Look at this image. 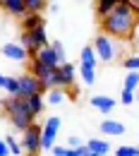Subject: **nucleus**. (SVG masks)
<instances>
[{
  "label": "nucleus",
  "instance_id": "obj_33",
  "mask_svg": "<svg viewBox=\"0 0 139 156\" xmlns=\"http://www.w3.org/2000/svg\"><path fill=\"white\" fill-rule=\"evenodd\" d=\"M120 2H127V5H130L134 12H139V0H120Z\"/></svg>",
  "mask_w": 139,
  "mask_h": 156
},
{
  "label": "nucleus",
  "instance_id": "obj_23",
  "mask_svg": "<svg viewBox=\"0 0 139 156\" xmlns=\"http://www.w3.org/2000/svg\"><path fill=\"white\" fill-rule=\"evenodd\" d=\"M65 91L60 89V87H55V89H48V96H46V101L50 103V106H60L62 101H65Z\"/></svg>",
  "mask_w": 139,
  "mask_h": 156
},
{
  "label": "nucleus",
  "instance_id": "obj_13",
  "mask_svg": "<svg viewBox=\"0 0 139 156\" xmlns=\"http://www.w3.org/2000/svg\"><path fill=\"white\" fill-rule=\"evenodd\" d=\"M0 7L5 12H10L12 17H24L26 15V7H24V0H2Z\"/></svg>",
  "mask_w": 139,
  "mask_h": 156
},
{
  "label": "nucleus",
  "instance_id": "obj_19",
  "mask_svg": "<svg viewBox=\"0 0 139 156\" xmlns=\"http://www.w3.org/2000/svg\"><path fill=\"white\" fill-rule=\"evenodd\" d=\"M41 24H46L43 22V17L41 15H24V22H22V27H24V31H34L36 27H41Z\"/></svg>",
  "mask_w": 139,
  "mask_h": 156
},
{
  "label": "nucleus",
  "instance_id": "obj_31",
  "mask_svg": "<svg viewBox=\"0 0 139 156\" xmlns=\"http://www.w3.org/2000/svg\"><path fill=\"white\" fill-rule=\"evenodd\" d=\"M67 147H70V149H79V147H84V142H82L79 137H70V139H67Z\"/></svg>",
  "mask_w": 139,
  "mask_h": 156
},
{
  "label": "nucleus",
  "instance_id": "obj_25",
  "mask_svg": "<svg viewBox=\"0 0 139 156\" xmlns=\"http://www.w3.org/2000/svg\"><path fill=\"white\" fill-rule=\"evenodd\" d=\"M79 75H82V82L86 84V87H91V84H96V70H91V67H79Z\"/></svg>",
  "mask_w": 139,
  "mask_h": 156
},
{
  "label": "nucleus",
  "instance_id": "obj_32",
  "mask_svg": "<svg viewBox=\"0 0 139 156\" xmlns=\"http://www.w3.org/2000/svg\"><path fill=\"white\" fill-rule=\"evenodd\" d=\"M0 156H12V151H10V147H7L5 139H0Z\"/></svg>",
  "mask_w": 139,
  "mask_h": 156
},
{
  "label": "nucleus",
  "instance_id": "obj_16",
  "mask_svg": "<svg viewBox=\"0 0 139 156\" xmlns=\"http://www.w3.org/2000/svg\"><path fill=\"white\" fill-rule=\"evenodd\" d=\"M86 149H89V151H94V154H108V151H110V142H108V139H89V142H86Z\"/></svg>",
  "mask_w": 139,
  "mask_h": 156
},
{
  "label": "nucleus",
  "instance_id": "obj_3",
  "mask_svg": "<svg viewBox=\"0 0 139 156\" xmlns=\"http://www.w3.org/2000/svg\"><path fill=\"white\" fill-rule=\"evenodd\" d=\"M29 72H31L34 77H39L48 89L60 87V72H58V67H50V65L41 62L39 58H31V60H29ZM60 89H62V87H60Z\"/></svg>",
  "mask_w": 139,
  "mask_h": 156
},
{
  "label": "nucleus",
  "instance_id": "obj_20",
  "mask_svg": "<svg viewBox=\"0 0 139 156\" xmlns=\"http://www.w3.org/2000/svg\"><path fill=\"white\" fill-rule=\"evenodd\" d=\"M24 7L29 15H41L48 7V0H24Z\"/></svg>",
  "mask_w": 139,
  "mask_h": 156
},
{
  "label": "nucleus",
  "instance_id": "obj_8",
  "mask_svg": "<svg viewBox=\"0 0 139 156\" xmlns=\"http://www.w3.org/2000/svg\"><path fill=\"white\" fill-rule=\"evenodd\" d=\"M94 53H96V58L101 60V62H108V60L115 58V43H113V39L110 36H106V34H99L96 39H94Z\"/></svg>",
  "mask_w": 139,
  "mask_h": 156
},
{
  "label": "nucleus",
  "instance_id": "obj_22",
  "mask_svg": "<svg viewBox=\"0 0 139 156\" xmlns=\"http://www.w3.org/2000/svg\"><path fill=\"white\" fill-rule=\"evenodd\" d=\"M2 89H5L10 96H17V94H19V77H10V75H5Z\"/></svg>",
  "mask_w": 139,
  "mask_h": 156
},
{
  "label": "nucleus",
  "instance_id": "obj_15",
  "mask_svg": "<svg viewBox=\"0 0 139 156\" xmlns=\"http://www.w3.org/2000/svg\"><path fill=\"white\" fill-rule=\"evenodd\" d=\"M53 156H86L89 154V149H86V144L79 147V149H70V147H62V144H55L53 149Z\"/></svg>",
  "mask_w": 139,
  "mask_h": 156
},
{
  "label": "nucleus",
  "instance_id": "obj_5",
  "mask_svg": "<svg viewBox=\"0 0 139 156\" xmlns=\"http://www.w3.org/2000/svg\"><path fill=\"white\" fill-rule=\"evenodd\" d=\"M41 135H43V127L39 122H31L24 132H22V151L26 156H39L43 149H41Z\"/></svg>",
  "mask_w": 139,
  "mask_h": 156
},
{
  "label": "nucleus",
  "instance_id": "obj_27",
  "mask_svg": "<svg viewBox=\"0 0 139 156\" xmlns=\"http://www.w3.org/2000/svg\"><path fill=\"white\" fill-rule=\"evenodd\" d=\"M5 142H7V147H10V151H12V156H19V154H24L22 151V142L17 139V137H5Z\"/></svg>",
  "mask_w": 139,
  "mask_h": 156
},
{
  "label": "nucleus",
  "instance_id": "obj_2",
  "mask_svg": "<svg viewBox=\"0 0 139 156\" xmlns=\"http://www.w3.org/2000/svg\"><path fill=\"white\" fill-rule=\"evenodd\" d=\"M2 106H5V113L10 115V122H12L17 130L24 132V130L34 122V115H31V111H29V106H26V98L10 96L7 101H2Z\"/></svg>",
  "mask_w": 139,
  "mask_h": 156
},
{
  "label": "nucleus",
  "instance_id": "obj_21",
  "mask_svg": "<svg viewBox=\"0 0 139 156\" xmlns=\"http://www.w3.org/2000/svg\"><path fill=\"white\" fill-rule=\"evenodd\" d=\"M118 2L120 0H96V15H99V17H106L110 10H115Z\"/></svg>",
  "mask_w": 139,
  "mask_h": 156
},
{
  "label": "nucleus",
  "instance_id": "obj_17",
  "mask_svg": "<svg viewBox=\"0 0 139 156\" xmlns=\"http://www.w3.org/2000/svg\"><path fill=\"white\" fill-rule=\"evenodd\" d=\"M96 53H94V46H86V48H82V65L84 67H91V70H96Z\"/></svg>",
  "mask_w": 139,
  "mask_h": 156
},
{
  "label": "nucleus",
  "instance_id": "obj_9",
  "mask_svg": "<svg viewBox=\"0 0 139 156\" xmlns=\"http://www.w3.org/2000/svg\"><path fill=\"white\" fill-rule=\"evenodd\" d=\"M0 53H2L5 58L15 60V62H22V60H26V58H29V53L24 51V46H19V43H2Z\"/></svg>",
  "mask_w": 139,
  "mask_h": 156
},
{
  "label": "nucleus",
  "instance_id": "obj_4",
  "mask_svg": "<svg viewBox=\"0 0 139 156\" xmlns=\"http://www.w3.org/2000/svg\"><path fill=\"white\" fill-rule=\"evenodd\" d=\"M50 41H48V34H46V24H41L36 27L34 31H22V41L19 46H24V51L29 53V55H36L43 46H48Z\"/></svg>",
  "mask_w": 139,
  "mask_h": 156
},
{
  "label": "nucleus",
  "instance_id": "obj_18",
  "mask_svg": "<svg viewBox=\"0 0 139 156\" xmlns=\"http://www.w3.org/2000/svg\"><path fill=\"white\" fill-rule=\"evenodd\" d=\"M43 103H46V101H43V94H34V96L26 98V106H29V111H31V115H34V118L43 111Z\"/></svg>",
  "mask_w": 139,
  "mask_h": 156
},
{
  "label": "nucleus",
  "instance_id": "obj_7",
  "mask_svg": "<svg viewBox=\"0 0 139 156\" xmlns=\"http://www.w3.org/2000/svg\"><path fill=\"white\" fill-rule=\"evenodd\" d=\"M62 125V120L58 115H50L46 122H43V135H41V149H53L55 147V137H58V130Z\"/></svg>",
  "mask_w": 139,
  "mask_h": 156
},
{
  "label": "nucleus",
  "instance_id": "obj_30",
  "mask_svg": "<svg viewBox=\"0 0 139 156\" xmlns=\"http://www.w3.org/2000/svg\"><path fill=\"white\" fill-rule=\"evenodd\" d=\"M134 101H137V98H134V91H127V89L120 91V103H122V106H132Z\"/></svg>",
  "mask_w": 139,
  "mask_h": 156
},
{
  "label": "nucleus",
  "instance_id": "obj_34",
  "mask_svg": "<svg viewBox=\"0 0 139 156\" xmlns=\"http://www.w3.org/2000/svg\"><path fill=\"white\" fill-rule=\"evenodd\" d=\"M86 156H103V154H94V151H89V154H86Z\"/></svg>",
  "mask_w": 139,
  "mask_h": 156
},
{
  "label": "nucleus",
  "instance_id": "obj_26",
  "mask_svg": "<svg viewBox=\"0 0 139 156\" xmlns=\"http://www.w3.org/2000/svg\"><path fill=\"white\" fill-rule=\"evenodd\" d=\"M122 67L127 72H139V53L137 55H127V58L122 60Z\"/></svg>",
  "mask_w": 139,
  "mask_h": 156
},
{
  "label": "nucleus",
  "instance_id": "obj_10",
  "mask_svg": "<svg viewBox=\"0 0 139 156\" xmlns=\"http://www.w3.org/2000/svg\"><path fill=\"white\" fill-rule=\"evenodd\" d=\"M60 72V87H72L75 84V77H77V67L72 62H62L58 67Z\"/></svg>",
  "mask_w": 139,
  "mask_h": 156
},
{
  "label": "nucleus",
  "instance_id": "obj_14",
  "mask_svg": "<svg viewBox=\"0 0 139 156\" xmlns=\"http://www.w3.org/2000/svg\"><path fill=\"white\" fill-rule=\"evenodd\" d=\"M34 58H39L41 62H46V65H50V67H60L58 55H55V51L50 48V43H48V46H43V48H41V51L34 55Z\"/></svg>",
  "mask_w": 139,
  "mask_h": 156
},
{
  "label": "nucleus",
  "instance_id": "obj_29",
  "mask_svg": "<svg viewBox=\"0 0 139 156\" xmlns=\"http://www.w3.org/2000/svg\"><path fill=\"white\" fill-rule=\"evenodd\" d=\"M115 156H139V147H118L115 149Z\"/></svg>",
  "mask_w": 139,
  "mask_h": 156
},
{
  "label": "nucleus",
  "instance_id": "obj_11",
  "mask_svg": "<svg viewBox=\"0 0 139 156\" xmlns=\"http://www.w3.org/2000/svg\"><path fill=\"white\" fill-rule=\"evenodd\" d=\"M115 98L106 96V94H96V96H91V106L96 108V111H101V113H110L113 108H115Z\"/></svg>",
  "mask_w": 139,
  "mask_h": 156
},
{
  "label": "nucleus",
  "instance_id": "obj_24",
  "mask_svg": "<svg viewBox=\"0 0 139 156\" xmlns=\"http://www.w3.org/2000/svg\"><path fill=\"white\" fill-rule=\"evenodd\" d=\"M122 89H127V91H137V89H139V72H127Z\"/></svg>",
  "mask_w": 139,
  "mask_h": 156
},
{
  "label": "nucleus",
  "instance_id": "obj_28",
  "mask_svg": "<svg viewBox=\"0 0 139 156\" xmlns=\"http://www.w3.org/2000/svg\"><path fill=\"white\" fill-rule=\"evenodd\" d=\"M50 48L55 51L60 65H62V62H67V53H65V48H62V43H60V41H53V43H50Z\"/></svg>",
  "mask_w": 139,
  "mask_h": 156
},
{
  "label": "nucleus",
  "instance_id": "obj_35",
  "mask_svg": "<svg viewBox=\"0 0 139 156\" xmlns=\"http://www.w3.org/2000/svg\"><path fill=\"white\" fill-rule=\"evenodd\" d=\"M134 98H137V101H139V89H137V91H134Z\"/></svg>",
  "mask_w": 139,
  "mask_h": 156
},
{
  "label": "nucleus",
  "instance_id": "obj_6",
  "mask_svg": "<svg viewBox=\"0 0 139 156\" xmlns=\"http://www.w3.org/2000/svg\"><path fill=\"white\" fill-rule=\"evenodd\" d=\"M34 94H48V87H46L39 77H34L31 72H26V75L19 77V94H17V96L29 98V96H34Z\"/></svg>",
  "mask_w": 139,
  "mask_h": 156
},
{
  "label": "nucleus",
  "instance_id": "obj_12",
  "mask_svg": "<svg viewBox=\"0 0 139 156\" xmlns=\"http://www.w3.org/2000/svg\"><path fill=\"white\" fill-rule=\"evenodd\" d=\"M101 135L120 137V135H125V125L120 120H101Z\"/></svg>",
  "mask_w": 139,
  "mask_h": 156
},
{
  "label": "nucleus",
  "instance_id": "obj_36",
  "mask_svg": "<svg viewBox=\"0 0 139 156\" xmlns=\"http://www.w3.org/2000/svg\"><path fill=\"white\" fill-rule=\"evenodd\" d=\"M0 2H2V0H0Z\"/></svg>",
  "mask_w": 139,
  "mask_h": 156
},
{
  "label": "nucleus",
  "instance_id": "obj_1",
  "mask_svg": "<svg viewBox=\"0 0 139 156\" xmlns=\"http://www.w3.org/2000/svg\"><path fill=\"white\" fill-rule=\"evenodd\" d=\"M137 29V15L127 2H118L106 17H101V31L110 39H130Z\"/></svg>",
  "mask_w": 139,
  "mask_h": 156
}]
</instances>
